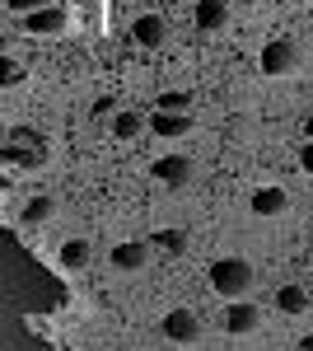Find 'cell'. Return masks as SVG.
<instances>
[{
    "label": "cell",
    "instance_id": "obj_1",
    "mask_svg": "<svg viewBox=\"0 0 313 351\" xmlns=\"http://www.w3.org/2000/svg\"><path fill=\"white\" fill-rule=\"evenodd\" d=\"M253 281H258V271H253V263H243V258H220V263H210V286L225 300H243L253 291Z\"/></svg>",
    "mask_w": 313,
    "mask_h": 351
},
{
    "label": "cell",
    "instance_id": "obj_2",
    "mask_svg": "<svg viewBox=\"0 0 313 351\" xmlns=\"http://www.w3.org/2000/svg\"><path fill=\"white\" fill-rule=\"evenodd\" d=\"M258 66H262V75H271V80L290 75V71L299 66V43H295V38H271V43L262 47Z\"/></svg>",
    "mask_w": 313,
    "mask_h": 351
},
{
    "label": "cell",
    "instance_id": "obj_3",
    "mask_svg": "<svg viewBox=\"0 0 313 351\" xmlns=\"http://www.w3.org/2000/svg\"><path fill=\"white\" fill-rule=\"evenodd\" d=\"M159 332H164L168 342H183V347H192V342L201 337V319H197L192 309H168V314H164V324H159Z\"/></svg>",
    "mask_w": 313,
    "mask_h": 351
},
{
    "label": "cell",
    "instance_id": "obj_4",
    "mask_svg": "<svg viewBox=\"0 0 313 351\" xmlns=\"http://www.w3.org/2000/svg\"><path fill=\"white\" fill-rule=\"evenodd\" d=\"M155 173L159 183H168V188H192L197 183V164L187 160V155H164V160H155Z\"/></svg>",
    "mask_w": 313,
    "mask_h": 351
},
{
    "label": "cell",
    "instance_id": "obj_5",
    "mask_svg": "<svg viewBox=\"0 0 313 351\" xmlns=\"http://www.w3.org/2000/svg\"><path fill=\"white\" fill-rule=\"evenodd\" d=\"M262 314L258 304L243 295V300H229V309H225V332H234V337H248V332H258Z\"/></svg>",
    "mask_w": 313,
    "mask_h": 351
},
{
    "label": "cell",
    "instance_id": "obj_6",
    "mask_svg": "<svg viewBox=\"0 0 313 351\" xmlns=\"http://www.w3.org/2000/svg\"><path fill=\"white\" fill-rule=\"evenodd\" d=\"M131 38H136L145 52H155V47L168 43V19H164V14H140V19L131 24Z\"/></svg>",
    "mask_w": 313,
    "mask_h": 351
},
{
    "label": "cell",
    "instance_id": "obj_7",
    "mask_svg": "<svg viewBox=\"0 0 313 351\" xmlns=\"http://www.w3.org/2000/svg\"><path fill=\"white\" fill-rule=\"evenodd\" d=\"M24 28H28V33H38V38H56V33L66 28V10H61V5L33 10V14H24Z\"/></svg>",
    "mask_w": 313,
    "mask_h": 351
},
{
    "label": "cell",
    "instance_id": "obj_8",
    "mask_svg": "<svg viewBox=\"0 0 313 351\" xmlns=\"http://www.w3.org/2000/svg\"><path fill=\"white\" fill-rule=\"evenodd\" d=\"M108 263L117 271H140L145 263H150V243H140V239H131V243H117L112 253H108Z\"/></svg>",
    "mask_w": 313,
    "mask_h": 351
},
{
    "label": "cell",
    "instance_id": "obj_9",
    "mask_svg": "<svg viewBox=\"0 0 313 351\" xmlns=\"http://www.w3.org/2000/svg\"><path fill=\"white\" fill-rule=\"evenodd\" d=\"M150 132L164 136V141H178V136L192 132V117H187V112H164V108H155V112H150Z\"/></svg>",
    "mask_w": 313,
    "mask_h": 351
},
{
    "label": "cell",
    "instance_id": "obj_10",
    "mask_svg": "<svg viewBox=\"0 0 313 351\" xmlns=\"http://www.w3.org/2000/svg\"><path fill=\"white\" fill-rule=\"evenodd\" d=\"M192 19H197V28H201V33H215V28H225L229 10H225V0H197Z\"/></svg>",
    "mask_w": 313,
    "mask_h": 351
},
{
    "label": "cell",
    "instance_id": "obj_11",
    "mask_svg": "<svg viewBox=\"0 0 313 351\" xmlns=\"http://www.w3.org/2000/svg\"><path fill=\"white\" fill-rule=\"evenodd\" d=\"M286 206H290L286 188H258L253 192V216H281Z\"/></svg>",
    "mask_w": 313,
    "mask_h": 351
},
{
    "label": "cell",
    "instance_id": "obj_12",
    "mask_svg": "<svg viewBox=\"0 0 313 351\" xmlns=\"http://www.w3.org/2000/svg\"><path fill=\"white\" fill-rule=\"evenodd\" d=\"M89 258H94V248H89L84 239H71L66 248H61V258H56V263H61L66 271H79V267H89Z\"/></svg>",
    "mask_w": 313,
    "mask_h": 351
},
{
    "label": "cell",
    "instance_id": "obj_13",
    "mask_svg": "<svg viewBox=\"0 0 313 351\" xmlns=\"http://www.w3.org/2000/svg\"><path fill=\"white\" fill-rule=\"evenodd\" d=\"M276 304H281V314H304V309H313L309 291H299V286H281L276 291Z\"/></svg>",
    "mask_w": 313,
    "mask_h": 351
},
{
    "label": "cell",
    "instance_id": "obj_14",
    "mask_svg": "<svg viewBox=\"0 0 313 351\" xmlns=\"http://www.w3.org/2000/svg\"><path fill=\"white\" fill-rule=\"evenodd\" d=\"M56 216V202L52 197H28V206H24V225H47V220Z\"/></svg>",
    "mask_w": 313,
    "mask_h": 351
},
{
    "label": "cell",
    "instance_id": "obj_15",
    "mask_svg": "<svg viewBox=\"0 0 313 351\" xmlns=\"http://www.w3.org/2000/svg\"><path fill=\"white\" fill-rule=\"evenodd\" d=\"M140 127H145V117H140V112H117V117H112V136H117V141H131Z\"/></svg>",
    "mask_w": 313,
    "mask_h": 351
},
{
    "label": "cell",
    "instance_id": "obj_16",
    "mask_svg": "<svg viewBox=\"0 0 313 351\" xmlns=\"http://www.w3.org/2000/svg\"><path fill=\"white\" fill-rule=\"evenodd\" d=\"M150 243H155V248H164L168 258H178V253L187 248V234H183V230H159V234H155Z\"/></svg>",
    "mask_w": 313,
    "mask_h": 351
},
{
    "label": "cell",
    "instance_id": "obj_17",
    "mask_svg": "<svg viewBox=\"0 0 313 351\" xmlns=\"http://www.w3.org/2000/svg\"><path fill=\"white\" fill-rule=\"evenodd\" d=\"M155 108L183 112V108H192V94H183V89H168V94H159V99H155Z\"/></svg>",
    "mask_w": 313,
    "mask_h": 351
},
{
    "label": "cell",
    "instance_id": "obj_18",
    "mask_svg": "<svg viewBox=\"0 0 313 351\" xmlns=\"http://www.w3.org/2000/svg\"><path fill=\"white\" fill-rule=\"evenodd\" d=\"M14 14H33V10H47V5H56V0H5Z\"/></svg>",
    "mask_w": 313,
    "mask_h": 351
},
{
    "label": "cell",
    "instance_id": "obj_19",
    "mask_svg": "<svg viewBox=\"0 0 313 351\" xmlns=\"http://www.w3.org/2000/svg\"><path fill=\"white\" fill-rule=\"evenodd\" d=\"M5 84H19L24 80V66H14V61H5V75H0Z\"/></svg>",
    "mask_w": 313,
    "mask_h": 351
},
{
    "label": "cell",
    "instance_id": "obj_20",
    "mask_svg": "<svg viewBox=\"0 0 313 351\" xmlns=\"http://www.w3.org/2000/svg\"><path fill=\"white\" fill-rule=\"evenodd\" d=\"M299 169H304V173H313V141L299 150Z\"/></svg>",
    "mask_w": 313,
    "mask_h": 351
},
{
    "label": "cell",
    "instance_id": "obj_21",
    "mask_svg": "<svg viewBox=\"0 0 313 351\" xmlns=\"http://www.w3.org/2000/svg\"><path fill=\"white\" fill-rule=\"evenodd\" d=\"M304 136H309V141H313V112H309V117H304Z\"/></svg>",
    "mask_w": 313,
    "mask_h": 351
},
{
    "label": "cell",
    "instance_id": "obj_22",
    "mask_svg": "<svg viewBox=\"0 0 313 351\" xmlns=\"http://www.w3.org/2000/svg\"><path fill=\"white\" fill-rule=\"evenodd\" d=\"M299 347H304V351H313V337H299Z\"/></svg>",
    "mask_w": 313,
    "mask_h": 351
},
{
    "label": "cell",
    "instance_id": "obj_23",
    "mask_svg": "<svg viewBox=\"0 0 313 351\" xmlns=\"http://www.w3.org/2000/svg\"><path fill=\"white\" fill-rule=\"evenodd\" d=\"M309 300H313V291H309Z\"/></svg>",
    "mask_w": 313,
    "mask_h": 351
}]
</instances>
